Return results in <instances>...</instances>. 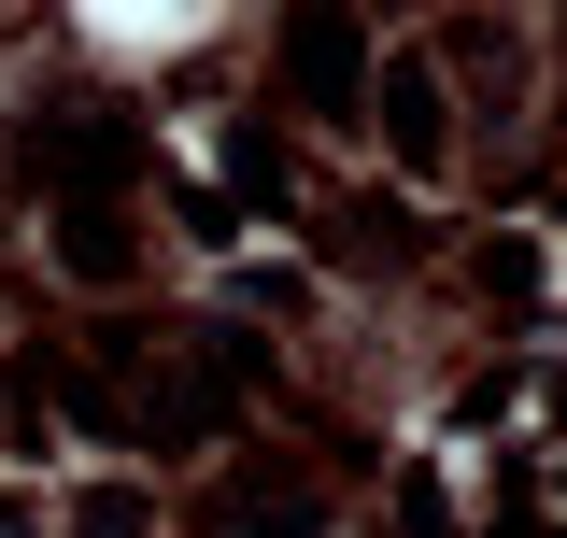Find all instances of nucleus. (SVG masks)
Returning <instances> with one entry per match:
<instances>
[{
    "mask_svg": "<svg viewBox=\"0 0 567 538\" xmlns=\"http://www.w3.org/2000/svg\"><path fill=\"white\" fill-rule=\"evenodd\" d=\"M85 14V43H114V58H171V43H199L227 0H71Z\"/></svg>",
    "mask_w": 567,
    "mask_h": 538,
    "instance_id": "obj_1",
    "label": "nucleus"
}]
</instances>
